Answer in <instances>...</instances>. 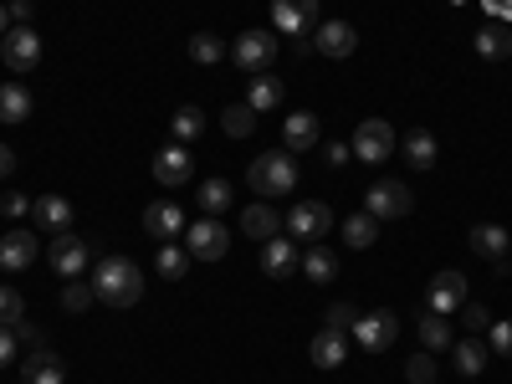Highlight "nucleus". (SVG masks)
I'll return each mask as SVG.
<instances>
[{
    "mask_svg": "<svg viewBox=\"0 0 512 384\" xmlns=\"http://www.w3.org/2000/svg\"><path fill=\"white\" fill-rule=\"evenodd\" d=\"M31 118V93L21 82H0V123H26Z\"/></svg>",
    "mask_w": 512,
    "mask_h": 384,
    "instance_id": "a878e982",
    "label": "nucleus"
},
{
    "mask_svg": "<svg viewBox=\"0 0 512 384\" xmlns=\"http://www.w3.org/2000/svg\"><path fill=\"white\" fill-rule=\"evenodd\" d=\"M21 318H26L21 292H16V287H0V328H16Z\"/></svg>",
    "mask_w": 512,
    "mask_h": 384,
    "instance_id": "4c0bfd02",
    "label": "nucleus"
},
{
    "mask_svg": "<svg viewBox=\"0 0 512 384\" xmlns=\"http://www.w3.org/2000/svg\"><path fill=\"white\" fill-rule=\"evenodd\" d=\"M262 272L267 277H292L297 272V241H287V236L262 241Z\"/></svg>",
    "mask_w": 512,
    "mask_h": 384,
    "instance_id": "aec40b11",
    "label": "nucleus"
},
{
    "mask_svg": "<svg viewBox=\"0 0 512 384\" xmlns=\"http://www.w3.org/2000/svg\"><path fill=\"white\" fill-rule=\"evenodd\" d=\"M323 318H328V328H354V318H359V308H354V303H333V308H328Z\"/></svg>",
    "mask_w": 512,
    "mask_h": 384,
    "instance_id": "79ce46f5",
    "label": "nucleus"
},
{
    "mask_svg": "<svg viewBox=\"0 0 512 384\" xmlns=\"http://www.w3.org/2000/svg\"><path fill=\"white\" fill-rule=\"evenodd\" d=\"M93 297L103 308H134L144 297L139 262H128V256H103V262L93 267Z\"/></svg>",
    "mask_w": 512,
    "mask_h": 384,
    "instance_id": "f257e3e1",
    "label": "nucleus"
},
{
    "mask_svg": "<svg viewBox=\"0 0 512 384\" xmlns=\"http://www.w3.org/2000/svg\"><path fill=\"white\" fill-rule=\"evenodd\" d=\"M472 41H477V52H482L487 62H502V57H512V31H507V21H502V26H497V21H492V26H482Z\"/></svg>",
    "mask_w": 512,
    "mask_h": 384,
    "instance_id": "bb28decb",
    "label": "nucleus"
},
{
    "mask_svg": "<svg viewBox=\"0 0 512 384\" xmlns=\"http://www.w3.org/2000/svg\"><path fill=\"white\" fill-rule=\"evenodd\" d=\"M185 251H190V262H221L231 251V231L216 216H205V221L185 226Z\"/></svg>",
    "mask_w": 512,
    "mask_h": 384,
    "instance_id": "423d86ee",
    "label": "nucleus"
},
{
    "mask_svg": "<svg viewBox=\"0 0 512 384\" xmlns=\"http://www.w3.org/2000/svg\"><path fill=\"white\" fill-rule=\"evenodd\" d=\"M16 359V328H0V369Z\"/></svg>",
    "mask_w": 512,
    "mask_h": 384,
    "instance_id": "a18cd8bd",
    "label": "nucleus"
},
{
    "mask_svg": "<svg viewBox=\"0 0 512 384\" xmlns=\"http://www.w3.org/2000/svg\"><path fill=\"white\" fill-rule=\"evenodd\" d=\"M379 241V221L369 216V210H364V216H349L344 221V246H354V251H369Z\"/></svg>",
    "mask_w": 512,
    "mask_h": 384,
    "instance_id": "2f4dec72",
    "label": "nucleus"
},
{
    "mask_svg": "<svg viewBox=\"0 0 512 384\" xmlns=\"http://www.w3.org/2000/svg\"><path fill=\"white\" fill-rule=\"evenodd\" d=\"M6 11H11V21H16V26H26V21H31V0H11Z\"/></svg>",
    "mask_w": 512,
    "mask_h": 384,
    "instance_id": "de8ad7c7",
    "label": "nucleus"
},
{
    "mask_svg": "<svg viewBox=\"0 0 512 384\" xmlns=\"http://www.w3.org/2000/svg\"><path fill=\"white\" fill-rule=\"evenodd\" d=\"M62 308H67V313H88V308H93V282H82V277H77V282H67Z\"/></svg>",
    "mask_w": 512,
    "mask_h": 384,
    "instance_id": "e433bc0d",
    "label": "nucleus"
},
{
    "mask_svg": "<svg viewBox=\"0 0 512 384\" xmlns=\"http://www.w3.org/2000/svg\"><path fill=\"white\" fill-rule=\"evenodd\" d=\"M323 159H328V164H333V169H344V164H349V159H354V149H349V144H338V139H333V144H328V149H323Z\"/></svg>",
    "mask_w": 512,
    "mask_h": 384,
    "instance_id": "c03bdc74",
    "label": "nucleus"
},
{
    "mask_svg": "<svg viewBox=\"0 0 512 384\" xmlns=\"http://www.w3.org/2000/svg\"><path fill=\"white\" fill-rule=\"evenodd\" d=\"M405 159H410L415 169H431V164L441 159V144H436V134H425V128H415V134L405 139Z\"/></svg>",
    "mask_w": 512,
    "mask_h": 384,
    "instance_id": "c756f323",
    "label": "nucleus"
},
{
    "mask_svg": "<svg viewBox=\"0 0 512 384\" xmlns=\"http://www.w3.org/2000/svg\"><path fill=\"white\" fill-rule=\"evenodd\" d=\"M11 169H16V154H11V144H0V180H11Z\"/></svg>",
    "mask_w": 512,
    "mask_h": 384,
    "instance_id": "09e8293b",
    "label": "nucleus"
},
{
    "mask_svg": "<svg viewBox=\"0 0 512 384\" xmlns=\"http://www.w3.org/2000/svg\"><path fill=\"white\" fill-rule=\"evenodd\" d=\"M461 323L472 328V333H487V328H492V313H487L482 303H461Z\"/></svg>",
    "mask_w": 512,
    "mask_h": 384,
    "instance_id": "a19ab883",
    "label": "nucleus"
},
{
    "mask_svg": "<svg viewBox=\"0 0 512 384\" xmlns=\"http://www.w3.org/2000/svg\"><path fill=\"white\" fill-rule=\"evenodd\" d=\"M190 175H195V154H190L185 144H169V149H159V154H154V180H159L164 190L190 185Z\"/></svg>",
    "mask_w": 512,
    "mask_h": 384,
    "instance_id": "4468645a",
    "label": "nucleus"
},
{
    "mask_svg": "<svg viewBox=\"0 0 512 384\" xmlns=\"http://www.w3.org/2000/svg\"><path fill=\"white\" fill-rule=\"evenodd\" d=\"M144 231H149V236H159V241L185 236V210H180L175 200H154V205L144 210Z\"/></svg>",
    "mask_w": 512,
    "mask_h": 384,
    "instance_id": "f3484780",
    "label": "nucleus"
},
{
    "mask_svg": "<svg viewBox=\"0 0 512 384\" xmlns=\"http://www.w3.org/2000/svg\"><path fill=\"white\" fill-rule=\"evenodd\" d=\"M282 98H287V82H282V77H272V72H256V77H251L246 103H251L256 113H272V108H282Z\"/></svg>",
    "mask_w": 512,
    "mask_h": 384,
    "instance_id": "412c9836",
    "label": "nucleus"
},
{
    "mask_svg": "<svg viewBox=\"0 0 512 384\" xmlns=\"http://www.w3.org/2000/svg\"><path fill=\"white\" fill-rule=\"evenodd\" d=\"M16 344H31V349H41V328H31V323H16Z\"/></svg>",
    "mask_w": 512,
    "mask_h": 384,
    "instance_id": "49530a36",
    "label": "nucleus"
},
{
    "mask_svg": "<svg viewBox=\"0 0 512 384\" xmlns=\"http://www.w3.org/2000/svg\"><path fill=\"white\" fill-rule=\"evenodd\" d=\"M405 379H410V384H431V379H436V359H425V354L405 359Z\"/></svg>",
    "mask_w": 512,
    "mask_h": 384,
    "instance_id": "ea45409f",
    "label": "nucleus"
},
{
    "mask_svg": "<svg viewBox=\"0 0 512 384\" xmlns=\"http://www.w3.org/2000/svg\"><path fill=\"white\" fill-rule=\"evenodd\" d=\"M221 128H226L231 139H246L251 128H256V108H251V103H236V108H226V113H221Z\"/></svg>",
    "mask_w": 512,
    "mask_h": 384,
    "instance_id": "f704fd0d",
    "label": "nucleus"
},
{
    "mask_svg": "<svg viewBox=\"0 0 512 384\" xmlns=\"http://www.w3.org/2000/svg\"><path fill=\"white\" fill-rule=\"evenodd\" d=\"M272 31H287L292 41L318 31V0H272Z\"/></svg>",
    "mask_w": 512,
    "mask_h": 384,
    "instance_id": "9b49d317",
    "label": "nucleus"
},
{
    "mask_svg": "<svg viewBox=\"0 0 512 384\" xmlns=\"http://www.w3.org/2000/svg\"><path fill=\"white\" fill-rule=\"evenodd\" d=\"M487 349H497L502 359H512V318H492V328H487Z\"/></svg>",
    "mask_w": 512,
    "mask_h": 384,
    "instance_id": "58836bf2",
    "label": "nucleus"
},
{
    "mask_svg": "<svg viewBox=\"0 0 512 384\" xmlns=\"http://www.w3.org/2000/svg\"><path fill=\"white\" fill-rule=\"evenodd\" d=\"M451 354H456V374H466V379H477L487 369V344H477V338H461Z\"/></svg>",
    "mask_w": 512,
    "mask_h": 384,
    "instance_id": "7c9ffc66",
    "label": "nucleus"
},
{
    "mask_svg": "<svg viewBox=\"0 0 512 384\" xmlns=\"http://www.w3.org/2000/svg\"><path fill=\"white\" fill-rule=\"evenodd\" d=\"M461 303H466V277L461 272H436L431 277V287H425V308L431 313H441V318H451V313H461Z\"/></svg>",
    "mask_w": 512,
    "mask_h": 384,
    "instance_id": "f8f14e48",
    "label": "nucleus"
},
{
    "mask_svg": "<svg viewBox=\"0 0 512 384\" xmlns=\"http://www.w3.org/2000/svg\"><path fill=\"white\" fill-rule=\"evenodd\" d=\"M226 205H231V185L226 180H205L200 185V210H205V216H221Z\"/></svg>",
    "mask_w": 512,
    "mask_h": 384,
    "instance_id": "c9c22d12",
    "label": "nucleus"
},
{
    "mask_svg": "<svg viewBox=\"0 0 512 384\" xmlns=\"http://www.w3.org/2000/svg\"><path fill=\"white\" fill-rule=\"evenodd\" d=\"M41 231H11V236H0V272H26L36 256H41Z\"/></svg>",
    "mask_w": 512,
    "mask_h": 384,
    "instance_id": "dca6fc26",
    "label": "nucleus"
},
{
    "mask_svg": "<svg viewBox=\"0 0 512 384\" xmlns=\"http://www.w3.org/2000/svg\"><path fill=\"white\" fill-rule=\"evenodd\" d=\"M364 210H369L374 221H400V216H410V210H415V195H410L405 180H379V185L364 190Z\"/></svg>",
    "mask_w": 512,
    "mask_h": 384,
    "instance_id": "39448f33",
    "label": "nucleus"
},
{
    "mask_svg": "<svg viewBox=\"0 0 512 384\" xmlns=\"http://www.w3.org/2000/svg\"><path fill=\"white\" fill-rule=\"evenodd\" d=\"M31 221H36L41 236L72 231V200H67V195H36V200H31Z\"/></svg>",
    "mask_w": 512,
    "mask_h": 384,
    "instance_id": "2eb2a0df",
    "label": "nucleus"
},
{
    "mask_svg": "<svg viewBox=\"0 0 512 384\" xmlns=\"http://www.w3.org/2000/svg\"><path fill=\"white\" fill-rule=\"evenodd\" d=\"M21 384H67V364L52 349H31V359H21Z\"/></svg>",
    "mask_w": 512,
    "mask_h": 384,
    "instance_id": "a211bd4d",
    "label": "nucleus"
},
{
    "mask_svg": "<svg viewBox=\"0 0 512 384\" xmlns=\"http://www.w3.org/2000/svg\"><path fill=\"white\" fill-rule=\"evenodd\" d=\"M226 57V41L216 36V31H195L190 36V62H200V67H216Z\"/></svg>",
    "mask_w": 512,
    "mask_h": 384,
    "instance_id": "473e14b6",
    "label": "nucleus"
},
{
    "mask_svg": "<svg viewBox=\"0 0 512 384\" xmlns=\"http://www.w3.org/2000/svg\"><path fill=\"white\" fill-rule=\"evenodd\" d=\"M185 272H190V251H185V246H175V241H159V277L180 282Z\"/></svg>",
    "mask_w": 512,
    "mask_h": 384,
    "instance_id": "72a5a7b5",
    "label": "nucleus"
},
{
    "mask_svg": "<svg viewBox=\"0 0 512 384\" xmlns=\"http://www.w3.org/2000/svg\"><path fill=\"white\" fill-rule=\"evenodd\" d=\"M395 333H400V318H395L390 308H379V313H359V318H354V338H359V349H364V354L390 349V344H395Z\"/></svg>",
    "mask_w": 512,
    "mask_h": 384,
    "instance_id": "9d476101",
    "label": "nucleus"
},
{
    "mask_svg": "<svg viewBox=\"0 0 512 384\" xmlns=\"http://www.w3.org/2000/svg\"><path fill=\"white\" fill-rule=\"evenodd\" d=\"M0 216H11V221L31 216V200L26 195H0Z\"/></svg>",
    "mask_w": 512,
    "mask_h": 384,
    "instance_id": "37998d69",
    "label": "nucleus"
},
{
    "mask_svg": "<svg viewBox=\"0 0 512 384\" xmlns=\"http://www.w3.org/2000/svg\"><path fill=\"white\" fill-rule=\"evenodd\" d=\"M507 267H512V256H507Z\"/></svg>",
    "mask_w": 512,
    "mask_h": 384,
    "instance_id": "603ef678",
    "label": "nucleus"
},
{
    "mask_svg": "<svg viewBox=\"0 0 512 384\" xmlns=\"http://www.w3.org/2000/svg\"><path fill=\"white\" fill-rule=\"evenodd\" d=\"M313 364L318 369H338V364H344L349 359V338H344V328H323L318 338H313Z\"/></svg>",
    "mask_w": 512,
    "mask_h": 384,
    "instance_id": "4be33fe9",
    "label": "nucleus"
},
{
    "mask_svg": "<svg viewBox=\"0 0 512 384\" xmlns=\"http://www.w3.org/2000/svg\"><path fill=\"white\" fill-rule=\"evenodd\" d=\"M354 159H364V164H384L395 154V128L384 123V118H364L359 128H354Z\"/></svg>",
    "mask_w": 512,
    "mask_h": 384,
    "instance_id": "6e6552de",
    "label": "nucleus"
},
{
    "mask_svg": "<svg viewBox=\"0 0 512 384\" xmlns=\"http://www.w3.org/2000/svg\"><path fill=\"white\" fill-rule=\"evenodd\" d=\"M492 11H507L512 16V0H492Z\"/></svg>",
    "mask_w": 512,
    "mask_h": 384,
    "instance_id": "3c124183",
    "label": "nucleus"
},
{
    "mask_svg": "<svg viewBox=\"0 0 512 384\" xmlns=\"http://www.w3.org/2000/svg\"><path fill=\"white\" fill-rule=\"evenodd\" d=\"M415 323H420V344H425V354H446V349H451V318H441V313L425 308Z\"/></svg>",
    "mask_w": 512,
    "mask_h": 384,
    "instance_id": "393cba45",
    "label": "nucleus"
},
{
    "mask_svg": "<svg viewBox=\"0 0 512 384\" xmlns=\"http://www.w3.org/2000/svg\"><path fill=\"white\" fill-rule=\"evenodd\" d=\"M282 144H287V154H308L318 144V113H287L282 118Z\"/></svg>",
    "mask_w": 512,
    "mask_h": 384,
    "instance_id": "6ab92c4d",
    "label": "nucleus"
},
{
    "mask_svg": "<svg viewBox=\"0 0 512 384\" xmlns=\"http://www.w3.org/2000/svg\"><path fill=\"white\" fill-rule=\"evenodd\" d=\"M333 272H338V256H333L323 241H313V246L303 251V277H308V282H333Z\"/></svg>",
    "mask_w": 512,
    "mask_h": 384,
    "instance_id": "cd10ccee",
    "label": "nucleus"
},
{
    "mask_svg": "<svg viewBox=\"0 0 512 384\" xmlns=\"http://www.w3.org/2000/svg\"><path fill=\"white\" fill-rule=\"evenodd\" d=\"M47 267H52L57 277L77 282V277H88V272H93V251H88V241H82V236L57 231V236H52V251H47Z\"/></svg>",
    "mask_w": 512,
    "mask_h": 384,
    "instance_id": "7ed1b4c3",
    "label": "nucleus"
},
{
    "mask_svg": "<svg viewBox=\"0 0 512 384\" xmlns=\"http://www.w3.org/2000/svg\"><path fill=\"white\" fill-rule=\"evenodd\" d=\"M466 241H472V251L482 256V262H502V256L512 251V236L502 226H472V236H466Z\"/></svg>",
    "mask_w": 512,
    "mask_h": 384,
    "instance_id": "5701e85b",
    "label": "nucleus"
},
{
    "mask_svg": "<svg viewBox=\"0 0 512 384\" xmlns=\"http://www.w3.org/2000/svg\"><path fill=\"white\" fill-rule=\"evenodd\" d=\"M241 231H246L251 241H272V236L282 231V216H277L272 205H246V210H241Z\"/></svg>",
    "mask_w": 512,
    "mask_h": 384,
    "instance_id": "b1692460",
    "label": "nucleus"
},
{
    "mask_svg": "<svg viewBox=\"0 0 512 384\" xmlns=\"http://www.w3.org/2000/svg\"><path fill=\"white\" fill-rule=\"evenodd\" d=\"M282 226H287L297 241H308V246H313V241H323V236L333 231V210H328L323 200H297V205L287 210V221H282Z\"/></svg>",
    "mask_w": 512,
    "mask_h": 384,
    "instance_id": "0eeeda50",
    "label": "nucleus"
},
{
    "mask_svg": "<svg viewBox=\"0 0 512 384\" xmlns=\"http://www.w3.org/2000/svg\"><path fill=\"white\" fill-rule=\"evenodd\" d=\"M0 62H6L11 72H36L41 67V36L31 26H11L6 36H0Z\"/></svg>",
    "mask_w": 512,
    "mask_h": 384,
    "instance_id": "1a4fd4ad",
    "label": "nucleus"
},
{
    "mask_svg": "<svg viewBox=\"0 0 512 384\" xmlns=\"http://www.w3.org/2000/svg\"><path fill=\"white\" fill-rule=\"evenodd\" d=\"M6 31H11V11H6V6H0V36H6Z\"/></svg>",
    "mask_w": 512,
    "mask_h": 384,
    "instance_id": "8fccbe9b",
    "label": "nucleus"
},
{
    "mask_svg": "<svg viewBox=\"0 0 512 384\" xmlns=\"http://www.w3.org/2000/svg\"><path fill=\"white\" fill-rule=\"evenodd\" d=\"M246 180L256 195H292L297 190V159L287 149H272V154H256L251 169H246Z\"/></svg>",
    "mask_w": 512,
    "mask_h": 384,
    "instance_id": "f03ea898",
    "label": "nucleus"
},
{
    "mask_svg": "<svg viewBox=\"0 0 512 384\" xmlns=\"http://www.w3.org/2000/svg\"><path fill=\"white\" fill-rule=\"evenodd\" d=\"M169 134H175V144H195V139L205 134V113H200L195 103H185L175 118H169Z\"/></svg>",
    "mask_w": 512,
    "mask_h": 384,
    "instance_id": "c85d7f7f",
    "label": "nucleus"
},
{
    "mask_svg": "<svg viewBox=\"0 0 512 384\" xmlns=\"http://www.w3.org/2000/svg\"><path fill=\"white\" fill-rule=\"evenodd\" d=\"M231 62L241 67V72H267L272 62H277V31H262V26H251V31H241L236 36V47H231Z\"/></svg>",
    "mask_w": 512,
    "mask_h": 384,
    "instance_id": "20e7f679",
    "label": "nucleus"
},
{
    "mask_svg": "<svg viewBox=\"0 0 512 384\" xmlns=\"http://www.w3.org/2000/svg\"><path fill=\"white\" fill-rule=\"evenodd\" d=\"M354 47H359V31L349 21H318V31H313V52L318 57L344 62V57H354Z\"/></svg>",
    "mask_w": 512,
    "mask_h": 384,
    "instance_id": "ddd939ff",
    "label": "nucleus"
}]
</instances>
